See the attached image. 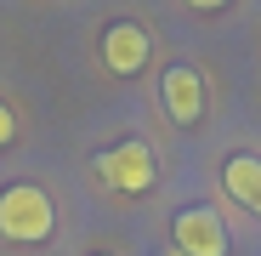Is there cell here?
Returning a JSON list of instances; mask_svg holds the SVG:
<instances>
[{
	"mask_svg": "<svg viewBox=\"0 0 261 256\" xmlns=\"http://www.w3.org/2000/svg\"><path fill=\"white\" fill-rule=\"evenodd\" d=\"M57 228V205L46 188H34V182H12L6 194H0V239H12V245H40V239H51Z\"/></svg>",
	"mask_w": 261,
	"mask_h": 256,
	"instance_id": "obj_1",
	"label": "cell"
},
{
	"mask_svg": "<svg viewBox=\"0 0 261 256\" xmlns=\"http://www.w3.org/2000/svg\"><path fill=\"white\" fill-rule=\"evenodd\" d=\"M170 239H176V256H227V228L210 205H182Z\"/></svg>",
	"mask_w": 261,
	"mask_h": 256,
	"instance_id": "obj_2",
	"label": "cell"
},
{
	"mask_svg": "<svg viewBox=\"0 0 261 256\" xmlns=\"http://www.w3.org/2000/svg\"><path fill=\"white\" fill-rule=\"evenodd\" d=\"M97 171L114 194H148L153 188V148L148 143H119L97 159Z\"/></svg>",
	"mask_w": 261,
	"mask_h": 256,
	"instance_id": "obj_3",
	"label": "cell"
},
{
	"mask_svg": "<svg viewBox=\"0 0 261 256\" xmlns=\"http://www.w3.org/2000/svg\"><path fill=\"white\" fill-rule=\"evenodd\" d=\"M148 52H153V40H148L142 23H114L102 34V63L114 74H142L148 68Z\"/></svg>",
	"mask_w": 261,
	"mask_h": 256,
	"instance_id": "obj_4",
	"label": "cell"
},
{
	"mask_svg": "<svg viewBox=\"0 0 261 256\" xmlns=\"http://www.w3.org/2000/svg\"><path fill=\"white\" fill-rule=\"evenodd\" d=\"M165 108H170V120L193 125V120L204 114V74H199V68H188V63L165 68Z\"/></svg>",
	"mask_w": 261,
	"mask_h": 256,
	"instance_id": "obj_5",
	"label": "cell"
},
{
	"mask_svg": "<svg viewBox=\"0 0 261 256\" xmlns=\"http://www.w3.org/2000/svg\"><path fill=\"white\" fill-rule=\"evenodd\" d=\"M222 188H227L244 211H261V159H255V154H227V159H222Z\"/></svg>",
	"mask_w": 261,
	"mask_h": 256,
	"instance_id": "obj_6",
	"label": "cell"
},
{
	"mask_svg": "<svg viewBox=\"0 0 261 256\" xmlns=\"http://www.w3.org/2000/svg\"><path fill=\"white\" fill-rule=\"evenodd\" d=\"M12 137H17V114H12V108H6V103H0V148H6V143H12Z\"/></svg>",
	"mask_w": 261,
	"mask_h": 256,
	"instance_id": "obj_7",
	"label": "cell"
},
{
	"mask_svg": "<svg viewBox=\"0 0 261 256\" xmlns=\"http://www.w3.org/2000/svg\"><path fill=\"white\" fill-rule=\"evenodd\" d=\"M188 6H193V12H222L227 0H188Z\"/></svg>",
	"mask_w": 261,
	"mask_h": 256,
	"instance_id": "obj_8",
	"label": "cell"
}]
</instances>
